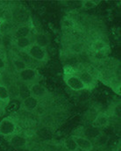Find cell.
I'll use <instances>...</instances> for the list:
<instances>
[{
    "instance_id": "6da1fadb",
    "label": "cell",
    "mask_w": 121,
    "mask_h": 151,
    "mask_svg": "<svg viewBox=\"0 0 121 151\" xmlns=\"http://www.w3.org/2000/svg\"><path fill=\"white\" fill-rule=\"evenodd\" d=\"M17 131V124L11 117H6L0 121V136L11 137Z\"/></svg>"
},
{
    "instance_id": "7a4b0ae2",
    "label": "cell",
    "mask_w": 121,
    "mask_h": 151,
    "mask_svg": "<svg viewBox=\"0 0 121 151\" xmlns=\"http://www.w3.org/2000/svg\"><path fill=\"white\" fill-rule=\"evenodd\" d=\"M19 79L25 84H33L38 83L40 79V74L37 70L34 68H26L25 70L19 72Z\"/></svg>"
},
{
    "instance_id": "3957f363",
    "label": "cell",
    "mask_w": 121,
    "mask_h": 151,
    "mask_svg": "<svg viewBox=\"0 0 121 151\" xmlns=\"http://www.w3.org/2000/svg\"><path fill=\"white\" fill-rule=\"evenodd\" d=\"M26 51L27 55H29V57L35 61L44 63L47 60L48 55H47V52L46 48H43L34 43H33Z\"/></svg>"
},
{
    "instance_id": "277c9868",
    "label": "cell",
    "mask_w": 121,
    "mask_h": 151,
    "mask_svg": "<svg viewBox=\"0 0 121 151\" xmlns=\"http://www.w3.org/2000/svg\"><path fill=\"white\" fill-rule=\"evenodd\" d=\"M65 82H66V84L68 85V87H69L71 90H73L75 91H81L86 90L84 84L82 83V82L81 81L77 75L69 74V75L66 76Z\"/></svg>"
},
{
    "instance_id": "5b68a950",
    "label": "cell",
    "mask_w": 121,
    "mask_h": 151,
    "mask_svg": "<svg viewBox=\"0 0 121 151\" xmlns=\"http://www.w3.org/2000/svg\"><path fill=\"white\" fill-rule=\"evenodd\" d=\"M77 76L80 78L81 81L82 82V83L84 84L86 90L92 89V88H94L97 85V78L92 75L91 73H89V71L82 70V71L79 72L77 74Z\"/></svg>"
},
{
    "instance_id": "8992f818",
    "label": "cell",
    "mask_w": 121,
    "mask_h": 151,
    "mask_svg": "<svg viewBox=\"0 0 121 151\" xmlns=\"http://www.w3.org/2000/svg\"><path fill=\"white\" fill-rule=\"evenodd\" d=\"M29 91H30V96L39 99H43L48 94V90L40 83H35L31 85H29Z\"/></svg>"
},
{
    "instance_id": "52a82bcc",
    "label": "cell",
    "mask_w": 121,
    "mask_h": 151,
    "mask_svg": "<svg viewBox=\"0 0 121 151\" xmlns=\"http://www.w3.org/2000/svg\"><path fill=\"white\" fill-rule=\"evenodd\" d=\"M72 137L74 138L77 145V148L82 151H92L94 150V144L93 142L83 137V136H81L78 134H74L72 135Z\"/></svg>"
},
{
    "instance_id": "ba28073f",
    "label": "cell",
    "mask_w": 121,
    "mask_h": 151,
    "mask_svg": "<svg viewBox=\"0 0 121 151\" xmlns=\"http://www.w3.org/2000/svg\"><path fill=\"white\" fill-rule=\"evenodd\" d=\"M109 124H110V118H109V116L105 113H99L96 116V118L94 119L91 126L101 129L103 127H108Z\"/></svg>"
},
{
    "instance_id": "9c48e42d",
    "label": "cell",
    "mask_w": 121,
    "mask_h": 151,
    "mask_svg": "<svg viewBox=\"0 0 121 151\" xmlns=\"http://www.w3.org/2000/svg\"><path fill=\"white\" fill-rule=\"evenodd\" d=\"M82 134L81 136H83L92 142L93 140L97 139L101 135V129L95 127L93 126H90V127H84L82 131Z\"/></svg>"
},
{
    "instance_id": "30bf717a",
    "label": "cell",
    "mask_w": 121,
    "mask_h": 151,
    "mask_svg": "<svg viewBox=\"0 0 121 151\" xmlns=\"http://www.w3.org/2000/svg\"><path fill=\"white\" fill-rule=\"evenodd\" d=\"M9 143L11 146L16 149H22L27 145V139L20 134H13L9 139Z\"/></svg>"
},
{
    "instance_id": "8fae6325",
    "label": "cell",
    "mask_w": 121,
    "mask_h": 151,
    "mask_svg": "<svg viewBox=\"0 0 121 151\" xmlns=\"http://www.w3.org/2000/svg\"><path fill=\"white\" fill-rule=\"evenodd\" d=\"M38 106H39V99H37L32 96H29L26 99H23L22 103H21L22 109L28 111V112L34 111L38 107Z\"/></svg>"
},
{
    "instance_id": "7c38bea8",
    "label": "cell",
    "mask_w": 121,
    "mask_h": 151,
    "mask_svg": "<svg viewBox=\"0 0 121 151\" xmlns=\"http://www.w3.org/2000/svg\"><path fill=\"white\" fill-rule=\"evenodd\" d=\"M30 34H31V27L28 25H22L15 29L14 37L15 39L28 37L30 36Z\"/></svg>"
},
{
    "instance_id": "4fadbf2b",
    "label": "cell",
    "mask_w": 121,
    "mask_h": 151,
    "mask_svg": "<svg viewBox=\"0 0 121 151\" xmlns=\"http://www.w3.org/2000/svg\"><path fill=\"white\" fill-rule=\"evenodd\" d=\"M32 44H33L32 40L29 36L28 37L15 39V45L20 50H26Z\"/></svg>"
},
{
    "instance_id": "5bb4252c",
    "label": "cell",
    "mask_w": 121,
    "mask_h": 151,
    "mask_svg": "<svg viewBox=\"0 0 121 151\" xmlns=\"http://www.w3.org/2000/svg\"><path fill=\"white\" fill-rule=\"evenodd\" d=\"M50 43V40H49V38L47 35L45 34H41V33H39L35 35V38H34V44L40 46L43 48H46Z\"/></svg>"
},
{
    "instance_id": "9a60e30c",
    "label": "cell",
    "mask_w": 121,
    "mask_h": 151,
    "mask_svg": "<svg viewBox=\"0 0 121 151\" xmlns=\"http://www.w3.org/2000/svg\"><path fill=\"white\" fill-rule=\"evenodd\" d=\"M106 45H105V42L104 40H97L95 41L92 42L90 47L92 49L93 52L95 53H100V52H103L105 48Z\"/></svg>"
},
{
    "instance_id": "2e32d148",
    "label": "cell",
    "mask_w": 121,
    "mask_h": 151,
    "mask_svg": "<svg viewBox=\"0 0 121 151\" xmlns=\"http://www.w3.org/2000/svg\"><path fill=\"white\" fill-rule=\"evenodd\" d=\"M63 145H64V148L67 150L68 151H77L78 150V148H77V145L74 140V138L72 136L67 138L64 140V142H63Z\"/></svg>"
},
{
    "instance_id": "e0dca14e",
    "label": "cell",
    "mask_w": 121,
    "mask_h": 151,
    "mask_svg": "<svg viewBox=\"0 0 121 151\" xmlns=\"http://www.w3.org/2000/svg\"><path fill=\"white\" fill-rule=\"evenodd\" d=\"M9 100H10V91L8 88L4 84H0V101L4 103H8Z\"/></svg>"
},
{
    "instance_id": "ac0fdd59",
    "label": "cell",
    "mask_w": 121,
    "mask_h": 151,
    "mask_svg": "<svg viewBox=\"0 0 121 151\" xmlns=\"http://www.w3.org/2000/svg\"><path fill=\"white\" fill-rule=\"evenodd\" d=\"M12 64L14 66V68L19 72L23 70H25L26 68H27V64L22 60L20 59V57H18V58H14L12 60Z\"/></svg>"
},
{
    "instance_id": "d6986e66",
    "label": "cell",
    "mask_w": 121,
    "mask_h": 151,
    "mask_svg": "<svg viewBox=\"0 0 121 151\" xmlns=\"http://www.w3.org/2000/svg\"><path fill=\"white\" fill-rule=\"evenodd\" d=\"M19 97H20L22 99H26L27 97H29V96H30L29 86H28L27 84L23 83L21 86H19Z\"/></svg>"
},
{
    "instance_id": "ffe728a7",
    "label": "cell",
    "mask_w": 121,
    "mask_h": 151,
    "mask_svg": "<svg viewBox=\"0 0 121 151\" xmlns=\"http://www.w3.org/2000/svg\"><path fill=\"white\" fill-rule=\"evenodd\" d=\"M99 4V1H83L82 3V8L84 9V10H89V9H92L94 7H96L97 4Z\"/></svg>"
},
{
    "instance_id": "44dd1931",
    "label": "cell",
    "mask_w": 121,
    "mask_h": 151,
    "mask_svg": "<svg viewBox=\"0 0 121 151\" xmlns=\"http://www.w3.org/2000/svg\"><path fill=\"white\" fill-rule=\"evenodd\" d=\"M112 115H114L116 118L120 119V104H117V105L113 106L112 108Z\"/></svg>"
},
{
    "instance_id": "7402d4cb",
    "label": "cell",
    "mask_w": 121,
    "mask_h": 151,
    "mask_svg": "<svg viewBox=\"0 0 121 151\" xmlns=\"http://www.w3.org/2000/svg\"><path fill=\"white\" fill-rule=\"evenodd\" d=\"M5 67H6L5 60H4L2 56H0V72H1L2 70H4L5 69Z\"/></svg>"
},
{
    "instance_id": "603a6c76",
    "label": "cell",
    "mask_w": 121,
    "mask_h": 151,
    "mask_svg": "<svg viewBox=\"0 0 121 151\" xmlns=\"http://www.w3.org/2000/svg\"><path fill=\"white\" fill-rule=\"evenodd\" d=\"M117 151H120V147H119V148L117 149Z\"/></svg>"
},
{
    "instance_id": "cb8c5ba5",
    "label": "cell",
    "mask_w": 121,
    "mask_h": 151,
    "mask_svg": "<svg viewBox=\"0 0 121 151\" xmlns=\"http://www.w3.org/2000/svg\"><path fill=\"white\" fill-rule=\"evenodd\" d=\"M1 79H2V74H1V72H0V81H1Z\"/></svg>"
},
{
    "instance_id": "d4e9b609",
    "label": "cell",
    "mask_w": 121,
    "mask_h": 151,
    "mask_svg": "<svg viewBox=\"0 0 121 151\" xmlns=\"http://www.w3.org/2000/svg\"><path fill=\"white\" fill-rule=\"evenodd\" d=\"M2 22H3V20H2V19H0V25H1V23H2Z\"/></svg>"
},
{
    "instance_id": "484cf974",
    "label": "cell",
    "mask_w": 121,
    "mask_h": 151,
    "mask_svg": "<svg viewBox=\"0 0 121 151\" xmlns=\"http://www.w3.org/2000/svg\"><path fill=\"white\" fill-rule=\"evenodd\" d=\"M1 43H2V40H1V39H0V46H1Z\"/></svg>"
}]
</instances>
